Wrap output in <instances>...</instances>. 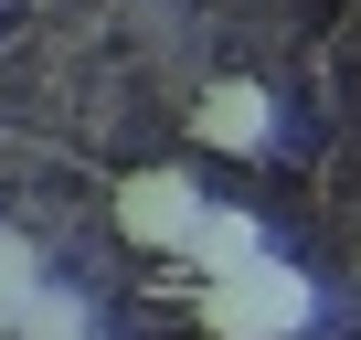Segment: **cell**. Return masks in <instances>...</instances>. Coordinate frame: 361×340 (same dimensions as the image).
<instances>
[{
	"label": "cell",
	"mask_w": 361,
	"mask_h": 340,
	"mask_svg": "<svg viewBox=\"0 0 361 340\" xmlns=\"http://www.w3.org/2000/svg\"><path fill=\"white\" fill-rule=\"evenodd\" d=\"M192 319H202V340H308V329H319V277L276 245V255H255L245 277H213V287L192 298Z\"/></svg>",
	"instance_id": "6da1fadb"
},
{
	"label": "cell",
	"mask_w": 361,
	"mask_h": 340,
	"mask_svg": "<svg viewBox=\"0 0 361 340\" xmlns=\"http://www.w3.org/2000/svg\"><path fill=\"white\" fill-rule=\"evenodd\" d=\"M202 202H213V192H202V170H180V159H138L128 181H117L106 213H117V234H128L138 255H180V234L202 224Z\"/></svg>",
	"instance_id": "7a4b0ae2"
},
{
	"label": "cell",
	"mask_w": 361,
	"mask_h": 340,
	"mask_svg": "<svg viewBox=\"0 0 361 340\" xmlns=\"http://www.w3.org/2000/svg\"><path fill=\"white\" fill-rule=\"evenodd\" d=\"M192 149H213V159H266V149H276V96H266L255 75H213V85L192 96Z\"/></svg>",
	"instance_id": "3957f363"
},
{
	"label": "cell",
	"mask_w": 361,
	"mask_h": 340,
	"mask_svg": "<svg viewBox=\"0 0 361 340\" xmlns=\"http://www.w3.org/2000/svg\"><path fill=\"white\" fill-rule=\"evenodd\" d=\"M255 255H276V234H266V213H245V202H202V224L180 234V277L192 287H213V277H245Z\"/></svg>",
	"instance_id": "277c9868"
},
{
	"label": "cell",
	"mask_w": 361,
	"mask_h": 340,
	"mask_svg": "<svg viewBox=\"0 0 361 340\" xmlns=\"http://www.w3.org/2000/svg\"><path fill=\"white\" fill-rule=\"evenodd\" d=\"M43 287H54V277H43V255H32L22 234H0V329H22Z\"/></svg>",
	"instance_id": "5b68a950"
},
{
	"label": "cell",
	"mask_w": 361,
	"mask_h": 340,
	"mask_svg": "<svg viewBox=\"0 0 361 340\" xmlns=\"http://www.w3.org/2000/svg\"><path fill=\"white\" fill-rule=\"evenodd\" d=\"M11 340H96V319H85V298H75V287H43V298H32V319H22Z\"/></svg>",
	"instance_id": "8992f818"
}]
</instances>
